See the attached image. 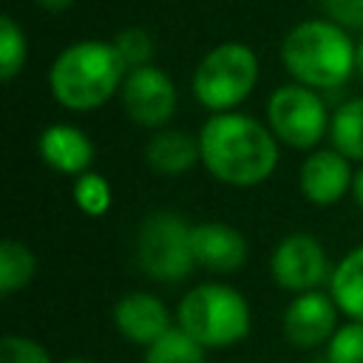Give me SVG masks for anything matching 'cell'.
I'll return each mask as SVG.
<instances>
[{
  "mask_svg": "<svg viewBox=\"0 0 363 363\" xmlns=\"http://www.w3.org/2000/svg\"><path fill=\"white\" fill-rule=\"evenodd\" d=\"M201 164L230 187H258L278 167V139L269 125L238 113H210L199 128Z\"/></svg>",
  "mask_w": 363,
  "mask_h": 363,
  "instance_id": "1",
  "label": "cell"
},
{
  "mask_svg": "<svg viewBox=\"0 0 363 363\" xmlns=\"http://www.w3.org/2000/svg\"><path fill=\"white\" fill-rule=\"evenodd\" d=\"M128 68L111 40H77L65 45L48 68V91L65 111L85 113L108 105Z\"/></svg>",
  "mask_w": 363,
  "mask_h": 363,
  "instance_id": "2",
  "label": "cell"
},
{
  "mask_svg": "<svg viewBox=\"0 0 363 363\" xmlns=\"http://www.w3.org/2000/svg\"><path fill=\"white\" fill-rule=\"evenodd\" d=\"M281 62L292 82L332 91L357 74V43L329 17H309L284 34Z\"/></svg>",
  "mask_w": 363,
  "mask_h": 363,
  "instance_id": "3",
  "label": "cell"
},
{
  "mask_svg": "<svg viewBox=\"0 0 363 363\" xmlns=\"http://www.w3.org/2000/svg\"><path fill=\"white\" fill-rule=\"evenodd\" d=\"M176 326H182L204 349H227L241 343L252 329L247 298L221 281H204L187 289L176 306Z\"/></svg>",
  "mask_w": 363,
  "mask_h": 363,
  "instance_id": "4",
  "label": "cell"
},
{
  "mask_svg": "<svg viewBox=\"0 0 363 363\" xmlns=\"http://www.w3.org/2000/svg\"><path fill=\"white\" fill-rule=\"evenodd\" d=\"M258 54L238 40L213 45L196 65L190 91L201 108L210 113L235 111L258 85Z\"/></svg>",
  "mask_w": 363,
  "mask_h": 363,
  "instance_id": "5",
  "label": "cell"
},
{
  "mask_svg": "<svg viewBox=\"0 0 363 363\" xmlns=\"http://www.w3.org/2000/svg\"><path fill=\"white\" fill-rule=\"evenodd\" d=\"M136 261L142 272L162 284H179L199 267L193 255V224L170 210L150 213L136 235Z\"/></svg>",
  "mask_w": 363,
  "mask_h": 363,
  "instance_id": "6",
  "label": "cell"
},
{
  "mask_svg": "<svg viewBox=\"0 0 363 363\" xmlns=\"http://www.w3.org/2000/svg\"><path fill=\"white\" fill-rule=\"evenodd\" d=\"M332 113L315 88L301 82L278 85L267 99V125L275 139L295 150H315L329 133Z\"/></svg>",
  "mask_w": 363,
  "mask_h": 363,
  "instance_id": "7",
  "label": "cell"
},
{
  "mask_svg": "<svg viewBox=\"0 0 363 363\" xmlns=\"http://www.w3.org/2000/svg\"><path fill=\"white\" fill-rule=\"evenodd\" d=\"M119 99L130 122L159 130L173 119L176 105H179V91H176L173 77L164 68L150 62L142 68H130L125 74Z\"/></svg>",
  "mask_w": 363,
  "mask_h": 363,
  "instance_id": "8",
  "label": "cell"
},
{
  "mask_svg": "<svg viewBox=\"0 0 363 363\" xmlns=\"http://www.w3.org/2000/svg\"><path fill=\"white\" fill-rule=\"evenodd\" d=\"M269 275L281 289L301 295L309 289H320V284L329 281L332 267L323 244L315 235L289 233L275 244L269 255Z\"/></svg>",
  "mask_w": 363,
  "mask_h": 363,
  "instance_id": "9",
  "label": "cell"
},
{
  "mask_svg": "<svg viewBox=\"0 0 363 363\" xmlns=\"http://www.w3.org/2000/svg\"><path fill=\"white\" fill-rule=\"evenodd\" d=\"M337 303L329 292L309 289L295 295L284 309V337L295 349H315L332 340L337 332Z\"/></svg>",
  "mask_w": 363,
  "mask_h": 363,
  "instance_id": "10",
  "label": "cell"
},
{
  "mask_svg": "<svg viewBox=\"0 0 363 363\" xmlns=\"http://www.w3.org/2000/svg\"><path fill=\"white\" fill-rule=\"evenodd\" d=\"M352 179H354V170H352L349 159L343 153H337L335 147L312 150L303 159L301 173H298L301 193L315 207H332V204H337L352 190Z\"/></svg>",
  "mask_w": 363,
  "mask_h": 363,
  "instance_id": "11",
  "label": "cell"
},
{
  "mask_svg": "<svg viewBox=\"0 0 363 363\" xmlns=\"http://www.w3.org/2000/svg\"><path fill=\"white\" fill-rule=\"evenodd\" d=\"M193 255L199 267L216 275H230L247 264L250 247L241 230H235L233 224L201 221V224H193Z\"/></svg>",
  "mask_w": 363,
  "mask_h": 363,
  "instance_id": "12",
  "label": "cell"
},
{
  "mask_svg": "<svg viewBox=\"0 0 363 363\" xmlns=\"http://www.w3.org/2000/svg\"><path fill=\"white\" fill-rule=\"evenodd\" d=\"M113 326L125 340L147 349L173 326V320L164 301H159L153 292H125L113 303Z\"/></svg>",
  "mask_w": 363,
  "mask_h": 363,
  "instance_id": "13",
  "label": "cell"
},
{
  "mask_svg": "<svg viewBox=\"0 0 363 363\" xmlns=\"http://www.w3.org/2000/svg\"><path fill=\"white\" fill-rule=\"evenodd\" d=\"M37 153L51 170L65 176H82L91 170L94 142L82 128L68 122H54L37 136Z\"/></svg>",
  "mask_w": 363,
  "mask_h": 363,
  "instance_id": "14",
  "label": "cell"
},
{
  "mask_svg": "<svg viewBox=\"0 0 363 363\" xmlns=\"http://www.w3.org/2000/svg\"><path fill=\"white\" fill-rule=\"evenodd\" d=\"M145 162L153 173H162V176L187 173L196 162H201L199 136L179 128H159L145 145Z\"/></svg>",
  "mask_w": 363,
  "mask_h": 363,
  "instance_id": "15",
  "label": "cell"
},
{
  "mask_svg": "<svg viewBox=\"0 0 363 363\" xmlns=\"http://www.w3.org/2000/svg\"><path fill=\"white\" fill-rule=\"evenodd\" d=\"M329 295L340 315L349 320H363V244L352 247L329 275Z\"/></svg>",
  "mask_w": 363,
  "mask_h": 363,
  "instance_id": "16",
  "label": "cell"
},
{
  "mask_svg": "<svg viewBox=\"0 0 363 363\" xmlns=\"http://www.w3.org/2000/svg\"><path fill=\"white\" fill-rule=\"evenodd\" d=\"M329 139L337 153H343L349 162L354 159L363 164V96H352L335 108Z\"/></svg>",
  "mask_w": 363,
  "mask_h": 363,
  "instance_id": "17",
  "label": "cell"
},
{
  "mask_svg": "<svg viewBox=\"0 0 363 363\" xmlns=\"http://www.w3.org/2000/svg\"><path fill=\"white\" fill-rule=\"evenodd\" d=\"M37 272V258L28 244L17 238H3L0 241V295L9 298L17 289L28 286Z\"/></svg>",
  "mask_w": 363,
  "mask_h": 363,
  "instance_id": "18",
  "label": "cell"
},
{
  "mask_svg": "<svg viewBox=\"0 0 363 363\" xmlns=\"http://www.w3.org/2000/svg\"><path fill=\"white\" fill-rule=\"evenodd\" d=\"M207 349L193 340L182 326H170L159 340L145 349V363H207Z\"/></svg>",
  "mask_w": 363,
  "mask_h": 363,
  "instance_id": "19",
  "label": "cell"
},
{
  "mask_svg": "<svg viewBox=\"0 0 363 363\" xmlns=\"http://www.w3.org/2000/svg\"><path fill=\"white\" fill-rule=\"evenodd\" d=\"M26 60H28L26 31L11 14H3L0 17V79L11 82L26 68Z\"/></svg>",
  "mask_w": 363,
  "mask_h": 363,
  "instance_id": "20",
  "label": "cell"
},
{
  "mask_svg": "<svg viewBox=\"0 0 363 363\" xmlns=\"http://www.w3.org/2000/svg\"><path fill=\"white\" fill-rule=\"evenodd\" d=\"M71 196H74V204L79 207V213H85L91 218L105 216L111 210V201H113V193H111L108 179L102 173H94V170L77 176Z\"/></svg>",
  "mask_w": 363,
  "mask_h": 363,
  "instance_id": "21",
  "label": "cell"
},
{
  "mask_svg": "<svg viewBox=\"0 0 363 363\" xmlns=\"http://www.w3.org/2000/svg\"><path fill=\"white\" fill-rule=\"evenodd\" d=\"M113 48L119 51L125 68H142V65H150L153 62V51H156V43L150 37L147 28L142 26H128L122 31H116V37L111 40Z\"/></svg>",
  "mask_w": 363,
  "mask_h": 363,
  "instance_id": "22",
  "label": "cell"
},
{
  "mask_svg": "<svg viewBox=\"0 0 363 363\" xmlns=\"http://www.w3.org/2000/svg\"><path fill=\"white\" fill-rule=\"evenodd\" d=\"M329 363H363V320H346L326 343Z\"/></svg>",
  "mask_w": 363,
  "mask_h": 363,
  "instance_id": "23",
  "label": "cell"
},
{
  "mask_svg": "<svg viewBox=\"0 0 363 363\" xmlns=\"http://www.w3.org/2000/svg\"><path fill=\"white\" fill-rule=\"evenodd\" d=\"M0 363H51V354L34 337L3 335V340H0Z\"/></svg>",
  "mask_w": 363,
  "mask_h": 363,
  "instance_id": "24",
  "label": "cell"
},
{
  "mask_svg": "<svg viewBox=\"0 0 363 363\" xmlns=\"http://www.w3.org/2000/svg\"><path fill=\"white\" fill-rule=\"evenodd\" d=\"M326 17L346 31H363V0H323Z\"/></svg>",
  "mask_w": 363,
  "mask_h": 363,
  "instance_id": "25",
  "label": "cell"
},
{
  "mask_svg": "<svg viewBox=\"0 0 363 363\" xmlns=\"http://www.w3.org/2000/svg\"><path fill=\"white\" fill-rule=\"evenodd\" d=\"M74 3H77V0H34V6H37V9H43V11H48V14L68 11Z\"/></svg>",
  "mask_w": 363,
  "mask_h": 363,
  "instance_id": "26",
  "label": "cell"
},
{
  "mask_svg": "<svg viewBox=\"0 0 363 363\" xmlns=\"http://www.w3.org/2000/svg\"><path fill=\"white\" fill-rule=\"evenodd\" d=\"M352 196H354V204L363 210V164L354 170V179H352Z\"/></svg>",
  "mask_w": 363,
  "mask_h": 363,
  "instance_id": "27",
  "label": "cell"
},
{
  "mask_svg": "<svg viewBox=\"0 0 363 363\" xmlns=\"http://www.w3.org/2000/svg\"><path fill=\"white\" fill-rule=\"evenodd\" d=\"M357 77L363 79V31H360V40H357Z\"/></svg>",
  "mask_w": 363,
  "mask_h": 363,
  "instance_id": "28",
  "label": "cell"
},
{
  "mask_svg": "<svg viewBox=\"0 0 363 363\" xmlns=\"http://www.w3.org/2000/svg\"><path fill=\"white\" fill-rule=\"evenodd\" d=\"M62 363H94V360H88V357H65Z\"/></svg>",
  "mask_w": 363,
  "mask_h": 363,
  "instance_id": "29",
  "label": "cell"
}]
</instances>
